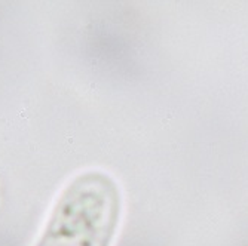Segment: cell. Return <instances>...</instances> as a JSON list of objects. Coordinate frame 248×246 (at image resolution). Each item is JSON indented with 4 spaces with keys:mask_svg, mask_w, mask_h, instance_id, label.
Instances as JSON below:
<instances>
[{
    "mask_svg": "<svg viewBox=\"0 0 248 246\" xmlns=\"http://www.w3.org/2000/svg\"><path fill=\"white\" fill-rule=\"evenodd\" d=\"M121 213L114 180L89 171L62 191L36 246H110Z\"/></svg>",
    "mask_w": 248,
    "mask_h": 246,
    "instance_id": "obj_1",
    "label": "cell"
}]
</instances>
